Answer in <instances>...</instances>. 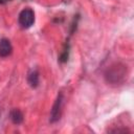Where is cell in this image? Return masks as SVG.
<instances>
[{
    "mask_svg": "<svg viewBox=\"0 0 134 134\" xmlns=\"http://www.w3.org/2000/svg\"><path fill=\"white\" fill-rule=\"evenodd\" d=\"M105 76L108 83L120 84L125 80V77H127V66L121 65L119 63H115L110 66V68H108Z\"/></svg>",
    "mask_w": 134,
    "mask_h": 134,
    "instance_id": "obj_1",
    "label": "cell"
},
{
    "mask_svg": "<svg viewBox=\"0 0 134 134\" xmlns=\"http://www.w3.org/2000/svg\"><path fill=\"white\" fill-rule=\"evenodd\" d=\"M18 22L22 28H29L35 22V13L31 8H23L18 17Z\"/></svg>",
    "mask_w": 134,
    "mask_h": 134,
    "instance_id": "obj_2",
    "label": "cell"
},
{
    "mask_svg": "<svg viewBox=\"0 0 134 134\" xmlns=\"http://www.w3.org/2000/svg\"><path fill=\"white\" fill-rule=\"evenodd\" d=\"M63 93H59L50 111V115H49V121L51 124L57 122L62 115V108H63Z\"/></svg>",
    "mask_w": 134,
    "mask_h": 134,
    "instance_id": "obj_3",
    "label": "cell"
},
{
    "mask_svg": "<svg viewBox=\"0 0 134 134\" xmlns=\"http://www.w3.org/2000/svg\"><path fill=\"white\" fill-rule=\"evenodd\" d=\"M12 51H13V46L10 41L6 38L0 39V57L6 58L12 53Z\"/></svg>",
    "mask_w": 134,
    "mask_h": 134,
    "instance_id": "obj_4",
    "label": "cell"
},
{
    "mask_svg": "<svg viewBox=\"0 0 134 134\" xmlns=\"http://www.w3.org/2000/svg\"><path fill=\"white\" fill-rule=\"evenodd\" d=\"M27 83L31 88H36L39 85V72L35 69L30 70L27 74Z\"/></svg>",
    "mask_w": 134,
    "mask_h": 134,
    "instance_id": "obj_5",
    "label": "cell"
},
{
    "mask_svg": "<svg viewBox=\"0 0 134 134\" xmlns=\"http://www.w3.org/2000/svg\"><path fill=\"white\" fill-rule=\"evenodd\" d=\"M9 116H10L12 121L14 124H16V125H19V124H21L23 121V114L19 109H13L10 111Z\"/></svg>",
    "mask_w": 134,
    "mask_h": 134,
    "instance_id": "obj_6",
    "label": "cell"
}]
</instances>
